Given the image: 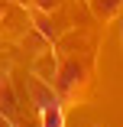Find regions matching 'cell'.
I'll return each instance as SVG.
<instances>
[{
	"mask_svg": "<svg viewBox=\"0 0 123 127\" xmlns=\"http://www.w3.org/2000/svg\"><path fill=\"white\" fill-rule=\"evenodd\" d=\"M0 111L16 121V95H13V85L7 75H0Z\"/></svg>",
	"mask_w": 123,
	"mask_h": 127,
	"instance_id": "obj_1",
	"label": "cell"
},
{
	"mask_svg": "<svg viewBox=\"0 0 123 127\" xmlns=\"http://www.w3.org/2000/svg\"><path fill=\"white\" fill-rule=\"evenodd\" d=\"M39 124H42V127H65V108H62V101L42 108V111H39Z\"/></svg>",
	"mask_w": 123,
	"mask_h": 127,
	"instance_id": "obj_2",
	"label": "cell"
},
{
	"mask_svg": "<svg viewBox=\"0 0 123 127\" xmlns=\"http://www.w3.org/2000/svg\"><path fill=\"white\" fill-rule=\"evenodd\" d=\"M120 7H123V0H94V13H97V16H104V20L113 16Z\"/></svg>",
	"mask_w": 123,
	"mask_h": 127,
	"instance_id": "obj_3",
	"label": "cell"
},
{
	"mask_svg": "<svg viewBox=\"0 0 123 127\" xmlns=\"http://www.w3.org/2000/svg\"><path fill=\"white\" fill-rule=\"evenodd\" d=\"M0 127H16V121H13V117H7L3 111H0Z\"/></svg>",
	"mask_w": 123,
	"mask_h": 127,
	"instance_id": "obj_4",
	"label": "cell"
}]
</instances>
